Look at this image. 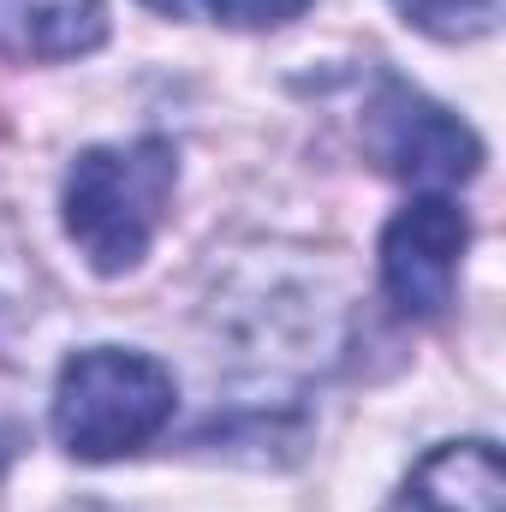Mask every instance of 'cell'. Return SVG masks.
<instances>
[{
    "mask_svg": "<svg viewBox=\"0 0 506 512\" xmlns=\"http://www.w3.org/2000/svg\"><path fill=\"white\" fill-rule=\"evenodd\" d=\"M102 0H0V54L12 60H78L102 48Z\"/></svg>",
    "mask_w": 506,
    "mask_h": 512,
    "instance_id": "obj_6",
    "label": "cell"
},
{
    "mask_svg": "<svg viewBox=\"0 0 506 512\" xmlns=\"http://www.w3.org/2000/svg\"><path fill=\"white\" fill-rule=\"evenodd\" d=\"M173 376L126 346H90L78 358H66L60 387H54V435L72 459H126L137 447H149L167 423H173Z\"/></svg>",
    "mask_w": 506,
    "mask_h": 512,
    "instance_id": "obj_2",
    "label": "cell"
},
{
    "mask_svg": "<svg viewBox=\"0 0 506 512\" xmlns=\"http://www.w3.org/2000/svg\"><path fill=\"white\" fill-rule=\"evenodd\" d=\"M179 185V155L167 137H137V143H102L84 149L66 173L60 209H66V233L72 245L90 256L96 274H126L137 268Z\"/></svg>",
    "mask_w": 506,
    "mask_h": 512,
    "instance_id": "obj_1",
    "label": "cell"
},
{
    "mask_svg": "<svg viewBox=\"0 0 506 512\" xmlns=\"http://www.w3.org/2000/svg\"><path fill=\"white\" fill-rule=\"evenodd\" d=\"M12 447H18V441H12V429H0V477H6V465H12Z\"/></svg>",
    "mask_w": 506,
    "mask_h": 512,
    "instance_id": "obj_9",
    "label": "cell"
},
{
    "mask_svg": "<svg viewBox=\"0 0 506 512\" xmlns=\"http://www.w3.org/2000/svg\"><path fill=\"white\" fill-rule=\"evenodd\" d=\"M155 12H173V18H215V24H233V30H274V24H292L310 0H143Z\"/></svg>",
    "mask_w": 506,
    "mask_h": 512,
    "instance_id": "obj_8",
    "label": "cell"
},
{
    "mask_svg": "<svg viewBox=\"0 0 506 512\" xmlns=\"http://www.w3.org/2000/svg\"><path fill=\"white\" fill-rule=\"evenodd\" d=\"M364 143L393 179H411V185H459L483 167L477 131L405 84H381V96L370 102Z\"/></svg>",
    "mask_w": 506,
    "mask_h": 512,
    "instance_id": "obj_3",
    "label": "cell"
},
{
    "mask_svg": "<svg viewBox=\"0 0 506 512\" xmlns=\"http://www.w3.org/2000/svg\"><path fill=\"white\" fill-rule=\"evenodd\" d=\"M405 24H417L435 42H471L489 36L501 18V0H393Z\"/></svg>",
    "mask_w": 506,
    "mask_h": 512,
    "instance_id": "obj_7",
    "label": "cell"
},
{
    "mask_svg": "<svg viewBox=\"0 0 506 512\" xmlns=\"http://www.w3.org/2000/svg\"><path fill=\"white\" fill-rule=\"evenodd\" d=\"M471 239V221L447 197L405 203L381 233V286L405 316H441L453 304L459 251Z\"/></svg>",
    "mask_w": 506,
    "mask_h": 512,
    "instance_id": "obj_4",
    "label": "cell"
},
{
    "mask_svg": "<svg viewBox=\"0 0 506 512\" xmlns=\"http://www.w3.org/2000/svg\"><path fill=\"white\" fill-rule=\"evenodd\" d=\"M506 465L495 441H447L435 447L399 489L387 512H501Z\"/></svg>",
    "mask_w": 506,
    "mask_h": 512,
    "instance_id": "obj_5",
    "label": "cell"
}]
</instances>
